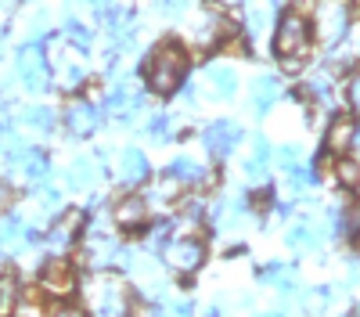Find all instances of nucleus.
I'll list each match as a JSON object with an SVG mask.
<instances>
[{"instance_id":"1","label":"nucleus","mask_w":360,"mask_h":317,"mask_svg":"<svg viewBox=\"0 0 360 317\" xmlns=\"http://www.w3.org/2000/svg\"><path fill=\"white\" fill-rule=\"evenodd\" d=\"M188 72V54L180 44H159L152 51V58H148V91L155 94H173L180 79H184Z\"/></svg>"},{"instance_id":"2","label":"nucleus","mask_w":360,"mask_h":317,"mask_svg":"<svg viewBox=\"0 0 360 317\" xmlns=\"http://www.w3.org/2000/svg\"><path fill=\"white\" fill-rule=\"evenodd\" d=\"M307 47H310V22L303 15H295V11L281 15L278 33H274V54L285 58V62H292V58L307 54Z\"/></svg>"},{"instance_id":"3","label":"nucleus","mask_w":360,"mask_h":317,"mask_svg":"<svg viewBox=\"0 0 360 317\" xmlns=\"http://www.w3.org/2000/svg\"><path fill=\"white\" fill-rule=\"evenodd\" d=\"M314 29L324 44H339L349 33V8L346 0H321L317 15H314Z\"/></svg>"},{"instance_id":"4","label":"nucleus","mask_w":360,"mask_h":317,"mask_svg":"<svg viewBox=\"0 0 360 317\" xmlns=\"http://www.w3.org/2000/svg\"><path fill=\"white\" fill-rule=\"evenodd\" d=\"M15 69H18V76H22V83L29 86V91L40 94V91H47V86H51V62H47L44 47H37V44H29V47L18 51Z\"/></svg>"},{"instance_id":"5","label":"nucleus","mask_w":360,"mask_h":317,"mask_svg":"<svg viewBox=\"0 0 360 317\" xmlns=\"http://www.w3.org/2000/svg\"><path fill=\"white\" fill-rule=\"evenodd\" d=\"M162 256H166V264H169L173 271H180V274H195V271L205 264V245H202L198 238L176 235V238H169V245L162 249Z\"/></svg>"},{"instance_id":"6","label":"nucleus","mask_w":360,"mask_h":317,"mask_svg":"<svg viewBox=\"0 0 360 317\" xmlns=\"http://www.w3.org/2000/svg\"><path fill=\"white\" fill-rule=\"evenodd\" d=\"M202 141H205V152L213 159H227L238 148V141H242V127L231 123V119H217V123L205 127Z\"/></svg>"},{"instance_id":"7","label":"nucleus","mask_w":360,"mask_h":317,"mask_svg":"<svg viewBox=\"0 0 360 317\" xmlns=\"http://www.w3.org/2000/svg\"><path fill=\"white\" fill-rule=\"evenodd\" d=\"M119 238L115 235H108V231L101 227V231H90L86 235V242H83V259L94 271H101V267H108V264H115V256H119Z\"/></svg>"},{"instance_id":"8","label":"nucleus","mask_w":360,"mask_h":317,"mask_svg":"<svg viewBox=\"0 0 360 317\" xmlns=\"http://www.w3.org/2000/svg\"><path fill=\"white\" fill-rule=\"evenodd\" d=\"M98 123H101L98 105H90V101H72V105L65 108V127H69L76 137H90V134L98 130Z\"/></svg>"},{"instance_id":"9","label":"nucleus","mask_w":360,"mask_h":317,"mask_svg":"<svg viewBox=\"0 0 360 317\" xmlns=\"http://www.w3.org/2000/svg\"><path fill=\"white\" fill-rule=\"evenodd\" d=\"M40 285L47 288L51 296H69V292H72V285H76L72 267H69V264H62V259H54V264H47V267H44Z\"/></svg>"},{"instance_id":"10","label":"nucleus","mask_w":360,"mask_h":317,"mask_svg":"<svg viewBox=\"0 0 360 317\" xmlns=\"http://www.w3.org/2000/svg\"><path fill=\"white\" fill-rule=\"evenodd\" d=\"M148 177V159L141 148H127L123 155H119V181H123L127 188H137L141 181Z\"/></svg>"},{"instance_id":"11","label":"nucleus","mask_w":360,"mask_h":317,"mask_svg":"<svg viewBox=\"0 0 360 317\" xmlns=\"http://www.w3.org/2000/svg\"><path fill=\"white\" fill-rule=\"evenodd\" d=\"M205 86H209V91H213L217 98H231V94L238 91V72H234L231 65L217 62V65L205 69Z\"/></svg>"},{"instance_id":"12","label":"nucleus","mask_w":360,"mask_h":317,"mask_svg":"<svg viewBox=\"0 0 360 317\" xmlns=\"http://www.w3.org/2000/svg\"><path fill=\"white\" fill-rule=\"evenodd\" d=\"M90 299H94V310H98L101 317L123 313V292H119L115 281H98V292H90Z\"/></svg>"},{"instance_id":"13","label":"nucleus","mask_w":360,"mask_h":317,"mask_svg":"<svg viewBox=\"0 0 360 317\" xmlns=\"http://www.w3.org/2000/svg\"><path fill=\"white\" fill-rule=\"evenodd\" d=\"M353 130H356V123L349 119V115H335L332 127H328V134H324L328 152H346V148H353Z\"/></svg>"},{"instance_id":"14","label":"nucleus","mask_w":360,"mask_h":317,"mask_svg":"<svg viewBox=\"0 0 360 317\" xmlns=\"http://www.w3.org/2000/svg\"><path fill=\"white\" fill-rule=\"evenodd\" d=\"M83 51V47H79ZM79 51H69V47H62V54H58V76H62V83L69 86V91H72V86H79L83 83V76H86V65L79 62Z\"/></svg>"},{"instance_id":"15","label":"nucleus","mask_w":360,"mask_h":317,"mask_svg":"<svg viewBox=\"0 0 360 317\" xmlns=\"http://www.w3.org/2000/svg\"><path fill=\"white\" fill-rule=\"evenodd\" d=\"M278 98H281V79L278 76H256V83H252V108L266 112Z\"/></svg>"},{"instance_id":"16","label":"nucleus","mask_w":360,"mask_h":317,"mask_svg":"<svg viewBox=\"0 0 360 317\" xmlns=\"http://www.w3.org/2000/svg\"><path fill=\"white\" fill-rule=\"evenodd\" d=\"M169 177L176 181V184H205V166H198L195 159H188V155H180V159H173L169 162Z\"/></svg>"},{"instance_id":"17","label":"nucleus","mask_w":360,"mask_h":317,"mask_svg":"<svg viewBox=\"0 0 360 317\" xmlns=\"http://www.w3.org/2000/svg\"><path fill=\"white\" fill-rule=\"evenodd\" d=\"M270 18H274V4H270V0H249L245 4V25H249L252 37L263 33Z\"/></svg>"},{"instance_id":"18","label":"nucleus","mask_w":360,"mask_h":317,"mask_svg":"<svg viewBox=\"0 0 360 317\" xmlns=\"http://www.w3.org/2000/svg\"><path fill=\"white\" fill-rule=\"evenodd\" d=\"M115 220L123 224V227H141L148 220V202L144 198H127V202H119V209H115Z\"/></svg>"},{"instance_id":"19","label":"nucleus","mask_w":360,"mask_h":317,"mask_svg":"<svg viewBox=\"0 0 360 317\" xmlns=\"http://www.w3.org/2000/svg\"><path fill=\"white\" fill-rule=\"evenodd\" d=\"M98 173H101V169L90 162V159H79V162L69 166V184H72V188H90V184L98 181Z\"/></svg>"},{"instance_id":"20","label":"nucleus","mask_w":360,"mask_h":317,"mask_svg":"<svg viewBox=\"0 0 360 317\" xmlns=\"http://www.w3.org/2000/svg\"><path fill=\"white\" fill-rule=\"evenodd\" d=\"M18 306V285L15 278H0V317H11Z\"/></svg>"},{"instance_id":"21","label":"nucleus","mask_w":360,"mask_h":317,"mask_svg":"<svg viewBox=\"0 0 360 317\" xmlns=\"http://www.w3.org/2000/svg\"><path fill=\"white\" fill-rule=\"evenodd\" d=\"M321 238H317V231L310 227V224H295L292 231H288V245L292 249H314Z\"/></svg>"},{"instance_id":"22","label":"nucleus","mask_w":360,"mask_h":317,"mask_svg":"<svg viewBox=\"0 0 360 317\" xmlns=\"http://www.w3.org/2000/svg\"><path fill=\"white\" fill-rule=\"evenodd\" d=\"M332 303V288H314V292H307L303 296V310L310 313V317H321V310Z\"/></svg>"},{"instance_id":"23","label":"nucleus","mask_w":360,"mask_h":317,"mask_svg":"<svg viewBox=\"0 0 360 317\" xmlns=\"http://www.w3.org/2000/svg\"><path fill=\"white\" fill-rule=\"evenodd\" d=\"M25 119H29V127H37V130H54V112L51 108H29Z\"/></svg>"},{"instance_id":"24","label":"nucleus","mask_w":360,"mask_h":317,"mask_svg":"<svg viewBox=\"0 0 360 317\" xmlns=\"http://www.w3.org/2000/svg\"><path fill=\"white\" fill-rule=\"evenodd\" d=\"M65 37H69L76 47H86V44H90V33H86V29H83L76 18H69V22H65Z\"/></svg>"},{"instance_id":"25","label":"nucleus","mask_w":360,"mask_h":317,"mask_svg":"<svg viewBox=\"0 0 360 317\" xmlns=\"http://www.w3.org/2000/svg\"><path fill=\"white\" fill-rule=\"evenodd\" d=\"M339 177H342L346 188H356V191H360V166H353V162H339Z\"/></svg>"},{"instance_id":"26","label":"nucleus","mask_w":360,"mask_h":317,"mask_svg":"<svg viewBox=\"0 0 360 317\" xmlns=\"http://www.w3.org/2000/svg\"><path fill=\"white\" fill-rule=\"evenodd\" d=\"M148 134H152L155 141H166V137H169V123H166V115H155V119L148 123Z\"/></svg>"},{"instance_id":"27","label":"nucleus","mask_w":360,"mask_h":317,"mask_svg":"<svg viewBox=\"0 0 360 317\" xmlns=\"http://www.w3.org/2000/svg\"><path fill=\"white\" fill-rule=\"evenodd\" d=\"M159 8L166 15H184L188 11V0H159Z\"/></svg>"},{"instance_id":"28","label":"nucleus","mask_w":360,"mask_h":317,"mask_svg":"<svg viewBox=\"0 0 360 317\" xmlns=\"http://www.w3.org/2000/svg\"><path fill=\"white\" fill-rule=\"evenodd\" d=\"M281 166H295V159H299V148H292V144H288V148H281Z\"/></svg>"},{"instance_id":"29","label":"nucleus","mask_w":360,"mask_h":317,"mask_svg":"<svg viewBox=\"0 0 360 317\" xmlns=\"http://www.w3.org/2000/svg\"><path fill=\"white\" fill-rule=\"evenodd\" d=\"M8 198H11V188H8L4 177H0V209H8Z\"/></svg>"},{"instance_id":"30","label":"nucleus","mask_w":360,"mask_h":317,"mask_svg":"<svg viewBox=\"0 0 360 317\" xmlns=\"http://www.w3.org/2000/svg\"><path fill=\"white\" fill-rule=\"evenodd\" d=\"M349 101H353V105L360 108V76H356V79L349 83Z\"/></svg>"},{"instance_id":"31","label":"nucleus","mask_w":360,"mask_h":317,"mask_svg":"<svg viewBox=\"0 0 360 317\" xmlns=\"http://www.w3.org/2000/svg\"><path fill=\"white\" fill-rule=\"evenodd\" d=\"M54 317H86V313H83V310H76V306H62Z\"/></svg>"},{"instance_id":"32","label":"nucleus","mask_w":360,"mask_h":317,"mask_svg":"<svg viewBox=\"0 0 360 317\" xmlns=\"http://www.w3.org/2000/svg\"><path fill=\"white\" fill-rule=\"evenodd\" d=\"M130 317H155L148 306H130Z\"/></svg>"},{"instance_id":"33","label":"nucleus","mask_w":360,"mask_h":317,"mask_svg":"<svg viewBox=\"0 0 360 317\" xmlns=\"http://www.w3.org/2000/svg\"><path fill=\"white\" fill-rule=\"evenodd\" d=\"M353 152L360 155V123H356V130H353Z\"/></svg>"},{"instance_id":"34","label":"nucleus","mask_w":360,"mask_h":317,"mask_svg":"<svg viewBox=\"0 0 360 317\" xmlns=\"http://www.w3.org/2000/svg\"><path fill=\"white\" fill-rule=\"evenodd\" d=\"M353 242H356V249H360V224H356V231H353Z\"/></svg>"},{"instance_id":"35","label":"nucleus","mask_w":360,"mask_h":317,"mask_svg":"<svg viewBox=\"0 0 360 317\" xmlns=\"http://www.w3.org/2000/svg\"><path fill=\"white\" fill-rule=\"evenodd\" d=\"M263 317H281V313H263Z\"/></svg>"}]
</instances>
